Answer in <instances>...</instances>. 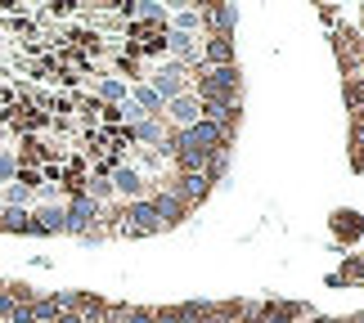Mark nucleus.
I'll list each match as a JSON object with an SVG mask.
<instances>
[{
	"instance_id": "f257e3e1",
	"label": "nucleus",
	"mask_w": 364,
	"mask_h": 323,
	"mask_svg": "<svg viewBox=\"0 0 364 323\" xmlns=\"http://www.w3.org/2000/svg\"><path fill=\"white\" fill-rule=\"evenodd\" d=\"M193 94L207 108H225V104H243V72L234 67H198L193 72Z\"/></svg>"
},
{
	"instance_id": "f03ea898",
	"label": "nucleus",
	"mask_w": 364,
	"mask_h": 323,
	"mask_svg": "<svg viewBox=\"0 0 364 323\" xmlns=\"http://www.w3.org/2000/svg\"><path fill=\"white\" fill-rule=\"evenodd\" d=\"M144 86L158 94L162 104H171V99H180V94L193 90V72H189V67H180V63H171V59H158V63L149 67Z\"/></svg>"
},
{
	"instance_id": "7ed1b4c3",
	"label": "nucleus",
	"mask_w": 364,
	"mask_h": 323,
	"mask_svg": "<svg viewBox=\"0 0 364 323\" xmlns=\"http://www.w3.org/2000/svg\"><path fill=\"white\" fill-rule=\"evenodd\" d=\"M117 234L126 238H149V234H162V220H158V207H153L149 198L144 202H122L117 207Z\"/></svg>"
},
{
	"instance_id": "20e7f679",
	"label": "nucleus",
	"mask_w": 364,
	"mask_h": 323,
	"mask_svg": "<svg viewBox=\"0 0 364 323\" xmlns=\"http://www.w3.org/2000/svg\"><path fill=\"white\" fill-rule=\"evenodd\" d=\"M108 180H113V193H117V202H144V198H153V185H149V175L139 171L135 162H117L113 171H108Z\"/></svg>"
},
{
	"instance_id": "39448f33",
	"label": "nucleus",
	"mask_w": 364,
	"mask_h": 323,
	"mask_svg": "<svg viewBox=\"0 0 364 323\" xmlns=\"http://www.w3.org/2000/svg\"><path fill=\"white\" fill-rule=\"evenodd\" d=\"M162 121L171 126V131H189V126H198L203 121V99L193 90L180 94V99H171V104L162 108Z\"/></svg>"
},
{
	"instance_id": "423d86ee",
	"label": "nucleus",
	"mask_w": 364,
	"mask_h": 323,
	"mask_svg": "<svg viewBox=\"0 0 364 323\" xmlns=\"http://www.w3.org/2000/svg\"><path fill=\"white\" fill-rule=\"evenodd\" d=\"M149 202L158 207V220H162V229H176V224H185V220L193 216V207H189L185 198H176L171 189H158Z\"/></svg>"
},
{
	"instance_id": "0eeeda50",
	"label": "nucleus",
	"mask_w": 364,
	"mask_h": 323,
	"mask_svg": "<svg viewBox=\"0 0 364 323\" xmlns=\"http://www.w3.org/2000/svg\"><path fill=\"white\" fill-rule=\"evenodd\" d=\"M234 63H239L234 36H203V63L198 67H234Z\"/></svg>"
},
{
	"instance_id": "6e6552de",
	"label": "nucleus",
	"mask_w": 364,
	"mask_h": 323,
	"mask_svg": "<svg viewBox=\"0 0 364 323\" xmlns=\"http://www.w3.org/2000/svg\"><path fill=\"white\" fill-rule=\"evenodd\" d=\"M63 202H68V198H63ZM63 202H41V207H32L36 234H68V212H63Z\"/></svg>"
},
{
	"instance_id": "1a4fd4ad",
	"label": "nucleus",
	"mask_w": 364,
	"mask_h": 323,
	"mask_svg": "<svg viewBox=\"0 0 364 323\" xmlns=\"http://www.w3.org/2000/svg\"><path fill=\"white\" fill-rule=\"evenodd\" d=\"M126 99H131V81H122V77H100L95 81V104L100 108H122Z\"/></svg>"
},
{
	"instance_id": "9d476101",
	"label": "nucleus",
	"mask_w": 364,
	"mask_h": 323,
	"mask_svg": "<svg viewBox=\"0 0 364 323\" xmlns=\"http://www.w3.org/2000/svg\"><path fill=\"white\" fill-rule=\"evenodd\" d=\"M333 238H338V243H346V247H355L360 238H364V216L360 212H333Z\"/></svg>"
},
{
	"instance_id": "9b49d317",
	"label": "nucleus",
	"mask_w": 364,
	"mask_h": 323,
	"mask_svg": "<svg viewBox=\"0 0 364 323\" xmlns=\"http://www.w3.org/2000/svg\"><path fill=\"white\" fill-rule=\"evenodd\" d=\"M0 234H36L32 212H18V207H5L0 212Z\"/></svg>"
},
{
	"instance_id": "f8f14e48",
	"label": "nucleus",
	"mask_w": 364,
	"mask_h": 323,
	"mask_svg": "<svg viewBox=\"0 0 364 323\" xmlns=\"http://www.w3.org/2000/svg\"><path fill=\"white\" fill-rule=\"evenodd\" d=\"M5 297H9L14 305H32V301L41 297V292H36L32 283H18V278H9V283H5Z\"/></svg>"
},
{
	"instance_id": "ddd939ff",
	"label": "nucleus",
	"mask_w": 364,
	"mask_h": 323,
	"mask_svg": "<svg viewBox=\"0 0 364 323\" xmlns=\"http://www.w3.org/2000/svg\"><path fill=\"white\" fill-rule=\"evenodd\" d=\"M342 94H346V108L364 112V77H346L342 81Z\"/></svg>"
},
{
	"instance_id": "4468645a",
	"label": "nucleus",
	"mask_w": 364,
	"mask_h": 323,
	"mask_svg": "<svg viewBox=\"0 0 364 323\" xmlns=\"http://www.w3.org/2000/svg\"><path fill=\"white\" fill-rule=\"evenodd\" d=\"M14 180H18V153H14V148H0V189L14 185Z\"/></svg>"
},
{
	"instance_id": "2eb2a0df",
	"label": "nucleus",
	"mask_w": 364,
	"mask_h": 323,
	"mask_svg": "<svg viewBox=\"0 0 364 323\" xmlns=\"http://www.w3.org/2000/svg\"><path fill=\"white\" fill-rule=\"evenodd\" d=\"M333 283H364V261H360V256H351L338 274H333Z\"/></svg>"
},
{
	"instance_id": "dca6fc26",
	"label": "nucleus",
	"mask_w": 364,
	"mask_h": 323,
	"mask_svg": "<svg viewBox=\"0 0 364 323\" xmlns=\"http://www.w3.org/2000/svg\"><path fill=\"white\" fill-rule=\"evenodd\" d=\"M0 288H5V278H0Z\"/></svg>"
}]
</instances>
